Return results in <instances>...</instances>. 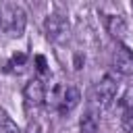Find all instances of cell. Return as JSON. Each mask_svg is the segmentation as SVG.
Returning <instances> with one entry per match:
<instances>
[{
    "label": "cell",
    "instance_id": "cell-1",
    "mask_svg": "<svg viewBox=\"0 0 133 133\" xmlns=\"http://www.w3.org/2000/svg\"><path fill=\"white\" fill-rule=\"evenodd\" d=\"M27 25V15L19 4H4L0 8V29L8 37H21Z\"/></svg>",
    "mask_w": 133,
    "mask_h": 133
},
{
    "label": "cell",
    "instance_id": "cell-2",
    "mask_svg": "<svg viewBox=\"0 0 133 133\" xmlns=\"http://www.w3.org/2000/svg\"><path fill=\"white\" fill-rule=\"evenodd\" d=\"M114 96H116V79H114L110 73H106V75L96 83V87H94V94H91L94 108H96V110L108 108V106L112 104Z\"/></svg>",
    "mask_w": 133,
    "mask_h": 133
},
{
    "label": "cell",
    "instance_id": "cell-3",
    "mask_svg": "<svg viewBox=\"0 0 133 133\" xmlns=\"http://www.w3.org/2000/svg\"><path fill=\"white\" fill-rule=\"evenodd\" d=\"M44 31H46L48 39L60 42V39L66 35V31H69V21H66V17H62V15H48V19L44 21Z\"/></svg>",
    "mask_w": 133,
    "mask_h": 133
},
{
    "label": "cell",
    "instance_id": "cell-4",
    "mask_svg": "<svg viewBox=\"0 0 133 133\" xmlns=\"http://www.w3.org/2000/svg\"><path fill=\"white\" fill-rule=\"evenodd\" d=\"M112 69L123 75V77H129L133 75V52L127 48V46H118L112 54Z\"/></svg>",
    "mask_w": 133,
    "mask_h": 133
},
{
    "label": "cell",
    "instance_id": "cell-5",
    "mask_svg": "<svg viewBox=\"0 0 133 133\" xmlns=\"http://www.w3.org/2000/svg\"><path fill=\"white\" fill-rule=\"evenodd\" d=\"M23 98L29 106H42L46 100V85L39 77H33L25 83L23 87Z\"/></svg>",
    "mask_w": 133,
    "mask_h": 133
},
{
    "label": "cell",
    "instance_id": "cell-6",
    "mask_svg": "<svg viewBox=\"0 0 133 133\" xmlns=\"http://www.w3.org/2000/svg\"><path fill=\"white\" fill-rule=\"evenodd\" d=\"M79 102H81V91L75 85H69V87H64V91L58 100V112L60 114H71L79 106Z\"/></svg>",
    "mask_w": 133,
    "mask_h": 133
},
{
    "label": "cell",
    "instance_id": "cell-7",
    "mask_svg": "<svg viewBox=\"0 0 133 133\" xmlns=\"http://www.w3.org/2000/svg\"><path fill=\"white\" fill-rule=\"evenodd\" d=\"M98 125H100V110L89 108L79 121V133H98Z\"/></svg>",
    "mask_w": 133,
    "mask_h": 133
},
{
    "label": "cell",
    "instance_id": "cell-8",
    "mask_svg": "<svg viewBox=\"0 0 133 133\" xmlns=\"http://www.w3.org/2000/svg\"><path fill=\"white\" fill-rule=\"evenodd\" d=\"M106 29H108V33L112 37L121 39L125 35V31H127V23H125V19L121 15H108L106 17Z\"/></svg>",
    "mask_w": 133,
    "mask_h": 133
},
{
    "label": "cell",
    "instance_id": "cell-9",
    "mask_svg": "<svg viewBox=\"0 0 133 133\" xmlns=\"http://www.w3.org/2000/svg\"><path fill=\"white\" fill-rule=\"evenodd\" d=\"M0 133H23L19 127H17V123L6 114V110H2L0 108Z\"/></svg>",
    "mask_w": 133,
    "mask_h": 133
},
{
    "label": "cell",
    "instance_id": "cell-10",
    "mask_svg": "<svg viewBox=\"0 0 133 133\" xmlns=\"http://www.w3.org/2000/svg\"><path fill=\"white\" fill-rule=\"evenodd\" d=\"M121 106H123V114H133V87L123 96Z\"/></svg>",
    "mask_w": 133,
    "mask_h": 133
},
{
    "label": "cell",
    "instance_id": "cell-11",
    "mask_svg": "<svg viewBox=\"0 0 133 133\" xmlns=\"http://www.w3.org/2000/svg\"><path fill=\"white\" fill-rule=\"evenodd\" d=\"M25 60H27V56H25L23 52H19V54H15V56H12V60H10V66H21Z\"/></svg>",
    "mask_w": 133,
    "mask_h": 133
},
{
    "label": "cell",
    "instance_id": "cell-12",
    "mask_svg": "<svg viewBox=\"0 0 133 133\" xmlns=\"http://www.w3.org/2000/svg\"><path fill=\"white\" fill-rule=\"evenodd\" d=\"M35 62H37V73H46V58L44 56H35Z\"/></svg>",
    "mask_w": 133,
    "mask_h": 133
},
{
    "label": "cell",
    "instance_id": "cell-13",
    "mask_svg": "<svg viewBox=\"0 0 133 133\" xmlns=\"http://www.w3.org/2000/svg\"><path fill=\"white\" fill-rule=\"evenodd\" d=\"M23 133H42V127H39L37 123H29V125H27V129H25Z\"/></svg>",
    "mask_w": 133,
    "mask_h": 133
}]
</instances>
